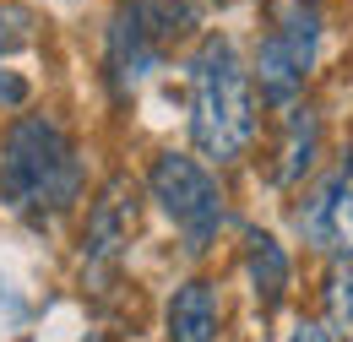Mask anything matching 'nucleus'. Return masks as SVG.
Returning <instances> with one entry per match:
<instances>
[{
    "label": "nucleus",
    "instance_id": "obj_5",
    "mask_svg": "<svg viewBox=\"0 0 353 342\" xmlns=\"http://www.w3.org/2000/svg\"><path fill=\"white\" fill-rule=\"evenodd\" d=\"M147 190H152V201L169 212V223L185 234V250L201 256V250L218 239L223 217H228L223 212V190L196 158H185V152H158L152 169H147Z\"/></svg>",
    "mask_w": 353,
    "mask_h": 342
},
{
    "label": "nucleus",
    "instance_id": "obj_10",
    "mask_svg": "<svg viewBox=\"0 0 353 342\" xmlns=\"http://www.w3.org/2000/svg\"><path fill=\"white\" fill-rule=\"evenodd\" d=\"M315 152H321V120L315 109H299L288 103L283 109V130H277V163H272V179L277 185H294L315 169Z\"/></svg>",
    "mask_w": 353,
    "mask_h": 342
},
{
    "label": "nucleus",
    "instance_id": "obj_8",
    "mask_svg": "<svg viewBox=\"0 0 353 342\" xmlns=\"http://www.w3.org/2000/svg\"><path fill=\"white\" fill-rule=\"evenodd\" d=\"M245 272H250V294L261 304V315H277L283 299H288V283H294L288 250H283L272 234L250 228V234H245Z\"/></svg>",
    "mask_w": 353,
    "mask_h": 342
},
{
    "label": "nucleus",
    "instance_id": "obj_12",
    "mask_svg": "<svg viewBox=\"0 0 353 342\" xmlns=\"http://www.w3.org/2000/svg\"><path fill=\"white\" fill-rule=\"evenodd\" d=\"M288 342H332V337H326V326H321V321H299V326L288 332Z\"/></svg>",
    "mask_w": 353,
    "mask_h": 342
},
{
    "label": "nucleus",
    "instance_id": "obj_3",
    "mask_svg": "<svg viewBox=\"0 0 353 342\" xmlns=\"http://www.w3.org/2000/svg\"><path fill=\"white\" fill-rule=\"evenodd\" d=\"M196 28L190 0H120L109 17V77L125 92Z\"/></svg>",
    "mask_w": 353,
    "mask_h": 342
},
{
    "label": "nucleus",
    "instance_id": "obj_7",
    "mask_svg": "<svg viewBox=\"0 0 353 342\" xmlns=\"http://www.w3.org/2000/svg\"><path fill=\"white\" fill-rule=\"evenodd\" d=\"M294 223H299L305 245L332 250L337 261H353V152L310 190V201L294 212Z\"/></svg>",
    "mask_w": 353,
    "mask_h": 342
},
{
    "label": "nucleus",
    "instance_id": "obj_6",
    "mask_svg": "<svg viewBox=\"0 0 353 342\" xmlns=\"http://www.w3.org/2000/svg\"><path fill=\"white\" fill-rule=\"evenodd\" d=\"M131 234H136V185L125 174H114V179H103V190L88 207V228H82V266H88V277H114L120 261H125Z\"/></svg>",
    "mask_w": 353,
    "mask_h": 342
},
{
    "label": "nucleus",
    "instance_id": "obj_11",
    "mask_svg": "<svg viewBox=\"0 0 353 342\" xmlns=\"http://www.w3.org/2000/svg\"><path fill=\"white\" fill-rule=\"evenodd\" d=\"M321 326L332 342H353V261H337L321 283Z\"/></svg>",
    "mask_w": 353,
    "mask_h": 342
},
{
    "label": "nucleus",
    "instance_id": "obj_1",
    "mask_svg": "<svg viewBox=\"0 0 353 342\" xmlns=\"http://www.w3.org/2000/svg\"><path fill=\"white\" fill-rule=\"evenodd\" d=\"M82 196V152L49 114H17L0 141V201L28 223H54Z\"/></svg>",
    "mask_w": 353,
    "mask_h": 342
},
{
    "label": "nucleus",
    "instance_id": "obj_13",
    "mask_svg": "<svg viewBox=\"0 0 353 342\" xmlns=\"http://www.w3.org/2000/svg\"><path fill=\"white\" fill-rule=\"evenodd\" d=\"M218 6H228V0H218Z\"/></svg>",
    "mask_w": 353,
    "mask_h": 342
},
{
    "label": "nucleus",
    "instance_id": "obj_2",
    "mask_svg": "<svg viewBox=\"0 0 353 342\" xmlns=\"http://www.w3.org/2000/svg\"><path fill=\"white\" fill-rule=\"evenodd\" d=\"M190 141L201 158L234 163L256 141V98L250 71L239 66V49L212 33L190 54Z\"/></svg>",
    "mask_w": 353,
    "mask_h": 342
},
{
    "label": "nucleus",
    "instance_id": "obj_4",
    "mask_svg": "<svg viewBox=\"0 0 353 342\" xmlns=\"http://www.w3.org/2000/svg\"><path fill=\"white\" fill-rule=\"evenodd\" d=\"M321 49V6L315 0H266V39L256 49V87L266 103H294Z\"/></svg>",
    "mask_w": 353,
    "mask_h": 342
},
{
    "label": "nucleus",
    "instance_id": "obj_9",
    "mask_svg": "<svg viewBox=\"0 0 353 342\" xmlns=\"http://www.w3.org/2000/svg\"><path fill=\"white\" fill-rule=\"evenodd\" d=\"M218 321H223V304L207 277H190V283L174 288V299H169V342H218Z\"/></svg>",
    "mask_w": 353,
    "mask_h": 342
}]
</instances>
